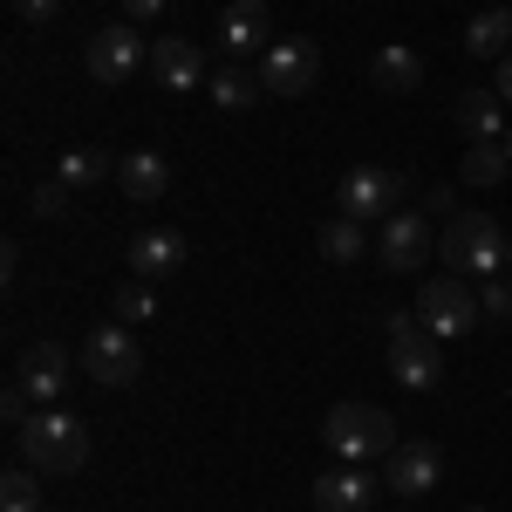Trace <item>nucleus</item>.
Returning <instances> with one entry per match:
<instances>
[{"label": "nucleus", "instance_id": "obj_1", "mask_svg": "<svg viewBox=\"0 0 512 512\" xmlns=\"http://www.w3.org/2000/svg\"><path fill=\"white\" fill-rule=\"evenodd\" d=\"M14 444H21V465H35V472H82L89 465V431H82V417H69V410H35L21 431H14Z\"/></svg>", "mask_w": 512, "mask_h": 512}, {"label": "nucleus", "instance_id": "obj_2", "mask_svg": "<svg viewBox=\"0 0 512 512\" xmlns=\"http://www.w3.org/2000/svg\"><path fill=\"white\" fill-rule=\"evenodd\" d=\"M437 260L465 280H492L506 274V226L492 212H451V226L437 239Z\"/></svg>", "mask_w": 512, "mask_h": 512}, {"label": "nucleus", "instance_id": "obj_3", "mask_svg": "<svg viewBox=\"0 0 512 512\" xmlns=\"http://www.w3.org/2000/svg\"><path fill=\"white\" fill-rule=\"evenodd\" d=\"M321 444L342 458V465H369V458H390L396 444V417L376 410V403H335L328 424H321Z\"/></svg>", "mask_w": 512, "mask_h": 512}, {"label": "nucleus", "instance_id": "obj_4", "mask_svg": "<svg viewBox=\"0 0 512 512\" xmlns=\"http://www.w3.org/2000/svg\"><path fill=\"white\" fill-rule=\"evenodd\" d=\"M403 198H410V171H383V164H355L342 171V185H335V212H349V219H390L403 212Z\"/></svg>", "mask_w": 512, "mask_h": 512}, {"label": "nucleus", "instance_id": "obj_5", "mask_svg": "<svg viewBox=\"0 0 512 512\" xmlns=\"http://www.w3.org/2000/svg\"><path fill=\"white\" fill-rule=\"evenodd\" d=\"M417 315H424V328H431L437 342H451V335H472L485 308H478V287H472V280L444 267V274L424 280V301H417Z\"/></svg>", "mask_w": 512, "mask_h": 512}, {"label": "nucleus", "instance_id": "obj_6", "mask_svg": "<svg viewBox=\"0 0 512 512\" xmlns=\"http://www.w3.org/2000/svg\"><path fill=\"white\" fill-rule=\"evenodd\" d=\"M82 369H89L103 390H130V383L144 376V349H137L130 321H103V328H89V342H82Z\"/></svg>", "mask_w": 512, "mask_h": 512}, {"label": "nucleus", "instance_id": "obj_7", "mask_svg": "<svg viewBox=\"0 0 512 512\" xmlns=\"http://www.w3.org/2000/svg\"><path fill=\"white\" fill-rule=\"evenodd\" d=\"M82 62H89V76L96 82H130L144 69V35H137V21H110V28H96V41L82 48Z\"/></svg>", "mask_w": 512, "mask_h": 512}, {"label": "nucleus", "instance_id": "obj_8", "mask_svg": "<svg viewBox=\"0 0 512 512\" xmlns=\"http://www.w3.org/2000/svg\"><path fill=\"white\" fill-rule=\"evenodd\" d=\"M315 76H321V48L315 41H267V55H260L267 96H308Z\"/></svg>", "mask_w": 512, "mask_h": 512}, {"label": "nucleus", "instance_id": "obj_9", "mask_svg": "<svg viewBox=\"0 0 512 512\" xmlns=\"http://www.w3.org/2000/svg\"><path fill=\"white\" fill-rule=\"evenodd\" d=\"M431 253H437V239H431V226H424V212H390V219H383L376 260H383L390 274H417Z\"/></svg>", "mask_w": 512, "mask_h": 512}, {"label": "nucleus", "instance_id": "obj_10", "mask_svg": "<svg viewBox=\"0 0 512 512\" xmlns=\"http://www.w3.org/2000/svg\"><path fill=\"white\" fill-rule=\"evenodd\" d=\"M14 383H21V390L35 396L41 410H48V403H62V390L76 383V369H69V349H62V342H35V349L21 355Z\"/></svg>", "mask_w": 512, "mask_h": 512}, {"label": "nucleus", "instance_id": "obj_11", "mask_svg": "<svg viewBox=\"0 0 512 512\" xmlns=\"http://www.w3.org/2000/svg\"><path fill=\"white\" fill-rule=\"evenodd\" d=\"M390 376L403 383V390H437V376H444V349H437L431 328L396 335V342H390Z\"/></svg>", "mask_w": 512, "mask_h": 512}, {"label": "nucleus", "instance_id": "obj_12", "mask_svg": "<svg viewBox=\"0 0 512 512\" xmlns=\"http://www.w3.org/2000/svg\"><path fill=\"white\" fill-rule=\"evenodd\" d=\"M444 472V458H437V444H396L390 458H383V485H390L396 499H424Z\"/></svg>", "mask_w": 512, "mask_h": 512}, {"label": "nucleus", "instance_id": "obj_13", "mask_svg": "<svg viewBox=\"0 0 512 512\" xmlns=\"http://www.w3.org/2000/svg\"><path fill=\"white\" fill-rule=\"evenodd\" d=\"M151 76H158V89H171V96L212 89V76H205V55H198V41H151Z\"/></svg>", "mask_w": 512, "mask_h": 512}, {"label": "nucleus", "instance_id": "obj_14", "mask_svg": "<svg viewBox=\"0 0 512 512\" xmlns=\"http://www.w3.org/2000/svg\"><path fill=\"white\" fill-rule=\"evenodd\" d=\"M185 260H192V246H185V233H171V226H151V233L130 239V274L137 280H164V274H178Z\"/></svg>", "mask_w": 512, "mask_h": 512}, {"label": "nucleus", "instance_id": "obj_15", "mask_svg": "<svg viewBox=\"0 0 512 512\" xmlns=\"http://www.w3.org/2000/svg\"><path fill=\"white\" fill-rule=\"evenodd\" d=\"M383 478H369V465H335L315 478V512H369Z\"/></svg>", "mask_w": 512, "mask_h": 512}, {"label": "nucleus", "instance_id": "obj_16", "mask_svg": "<svg viewBox=\"0 0 512 512\" xmlns=\"http://www.w3.org/2000/svg\"><path fill=\"white\" fill-rule=\"evenodd\" d=\"M274 35V21H267V0H233L226 14H219V48L246 62V55H260V41Z\"/></svg>", "mask_w": 512, "mask_h": 512}, {"label": "nucleus", "instance_id": "obj_17", "mask_svg": "<svg viewBox=\"0 0 512 512\" xmlns=\"http://www.w3.org/2000/svg\"><path fill=\"white\" fill-rule=\"evenodd\" d=\"M458 130H465V144H506V96L499 89H465L458 96Z\"/></svg>", "mask_w": 512, "mask_h": 512}, {"label": "nucleus", "instance_id": "obj_18", "mask_svg": "<svg viewBox=\"0 0 512 512\" xmlns=\"http://www.w3.org/2000/svg\"><path fill=\"white\" fill-rule=\"evenodd\" d=\"M369 82H376L383 96H417V89H424V55L403 48V41H390V48L369 55Z\"/></svg>", "mask_w": 512, "mask_h": 512}, {"label": "nucleus", "instance_id": "obj_19", "mask_svg": "<svg viewBox=\"0 0 512 512\" xmlns=\"http://www.w3.org/2000/svg\"><path fill=\"white\" fill-rule=\"evenodd\" d=\"M117 192L130 198V205H158V198L171 192V164H164L158 151H130V158H117Z\"/></svg>", "mask_w": 512, "mask_h": 512}, {"label": "nucleus", "instance_id": "obj_20", "mask_svg": "<svg viewBox=\"0 0 512 512\" xmlns=\"http://www.w3.org/2000/svg\"><path fill=\"white\" fill-rule=\"evenodd\" d=\"M506 41H512V14L506 7H478L472 28H465V55L472 62H506Z\"/></svg>", "mask_w": 512, "mask_h": 512}, {"label": "nucleus", "instance_id": "obj_21", "mask_svg": "<svg viewBox=\"0 0 512 512\" xmlns=\"http://www.w3.org/2000/svg\"><path fill=\"white\" fill-rule=\"evenodd\" d=\"M219 110H253L260 96H267V82L260 69H246V62H226V69H212V89H205Z\"/></svg>", "mask_w": 512, "mask_h": 512}, {"label": "nucleus", "instance_id": "obj_22", "mask_svg": "<svg viewBox=\"0 0 512 512\" xmlns=\"http://www.w3.org/2000/svg\"><path fill=\"white\" fill-rule=\"evenodd\" d=\"M321 260H369V226L362 219H349V212H335L328 226H321Z\"/></svg>", "mask_w": 512, "mask_h": 512}, {"label": "nucleus", "instance_id": "obj_23", "mask_svg": "<svg viewBox=\"0 0 512 512\" xmlns=\"http://www.w3.org/2000/svg\"><path fill=\"white\" fill-rule=\"evenodd\" d=\"M506 171H512L506 144H465V158H458V178H465V185H478V192H492Z\"/></svg>", "mask_w": 512, "mask_h": 512}, {"label": "nucleus", "instance_id": "obj_24", "mask_svg": "<svg viewBox=\"0 0 512 512\" xmlns=\"http://www.w3.org/2000/svg\"><path fill=\"white\" fill-rule=\"evenodd\" d=\"M110 171H117V164L103 158V151H62V158H55V178H62L69 192H82V185H103Z\"/></svg>", "mask_w": 512, "mask_h": 512}, {"label": "nucleus", "instance_id": "obj_25", "mask_svg": "<svg viewBox=\"0 0 512 512\" xmlns=\"http://www.w3.org/2000/svg\"><path fill=\"white\" fill-rule=\"evenodd\" d=\"M0 512H41V478H35V465H21V472L0 478Z\"/></svg>", "mask_w": 512, "mask_h": 512}, {"label": "nucleus", "instance_id": "obj_26", "mask_svg": "<svg viewBox=\"0 0 512 512\" xmlns=\"http://www.w3.org/2000/svg\"><path fill=\"white\" fill-rule=\"evenodd\" d=\"M110 315H117V321H130V328H144V321L158 315V294H151V280H130V287H117Z\"/></svg>", "mask_w": 512, "mask_h": 512}, {"label": "nucleus", "instance_id": "obj_27", "mask_svg": "<svg viewBox=\"0 0 512 512\" xmlns=\"http://www.w3.org/2000/svg\"><path fill=\"white\" fill-rule=\"evenodd\" d=\"M478 308H485V315H512V280L506 274L478 280Z\"/></svg>", "mask_w": 512, "mask_h": 512}, {"label": "nucleus", "instance_id": "obj_28", "mask_svg": "<svg viewBox=\"0 0 512 512\" xmlns=\"http://www.w3.org/2000/svg\"><path fill=\"white\" fill-rule=\"evenodd\" d=\"M35 212H41V219H62V212H69V185H62V178L35 185Z\"/></svg>", "mask_w": 512, "mask_h": 512}, {"label": "nucleus", "instance_id": "obj_29", "mask_svg": "<svg viewBox=\"0 0 512 512\" xmlns=\"http://www.w3.org/2000/svg\"><path fill=\"white\" fill-rule=\"evenodd\" d=\"M417 328H424V315H417V308H383V335H417Z\"/></svg>", "mask_w": 512, "mask_h": 512}, {"label": "nucleus", "instance_id": "obj_30", "mask_svg": "<svg viewBox=\"0 0 512 512\" xmlns=\"http://www.w3.org/2000/svg\"><path fill=\"white\" fill-rule=\"evenodd\" d=\"M7 7H14V21H55V14H62V0H7Z\"/></svg>", "mask_w": 512, "mask_h": 512}, {"label": "nucleus", "instance_id": "obj_31", "mask_svg": "<svg viewBox=\"0 0 512 512\" xmlns=\"http://www.w3.org/2000/svg\"><path fill=\"white\" fill-rule=\"evenodd\" d=\"M151 14H164V0H123V21H151Z\"/></svg>", "mask_w": 512, "mask_h": 512}, {"label": "nucleus", "instance_id": "obj_32", "mask_svg": "<svg viewBox=\"0 0 512 512\" xmlns=\"http://www.w3.org/2000/svg\"><path fill=\"white\" fill-rule=\"evenodd\" d=\"M499 96H506V103H512V55H506V62H499Z\"/></svg>", "mask_w": 512, "mask_h": 512}, {"label": "nucleus", "instance_id": "obj_33", "mask_svg": "<svg viewBox=\"0 0 512 512\" xmlns=\"http://www.w3.org/2000/svg\"><path fill=\"white\" fill-rule=\"evenodd\" d=\"M506 274H512V233H506Z\"/></svg>", "mask_w": 512, "mask_h": 512}, {"label": "nucleus", "instance_id": "obj_34", "mask_svg": "<svg viewBox=\"0 0 512 512\" xmlns=\"http://www.w3.org/2000/svg\"><path fill=\"white\" fill-rule=\"evenodd\" d=\"M506 158H512V130H506Z\"/></svg>", "mask_w": 512, "mask_h": 512}, {"label": "nucleus", "instance_id": "obj_35", "mask_svg": "<svg viewBox=\"0 0 512 512\" xmlns=\"http://www.w3.org/2000/svg\"><path fill=\"white\" fill-rule=\"evenodd\" d=\"M465 512H485V506H465Z\"/></svg>", "mask_w": 512, "mask_h": 512}]
</instances>
